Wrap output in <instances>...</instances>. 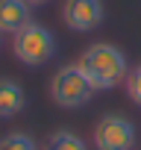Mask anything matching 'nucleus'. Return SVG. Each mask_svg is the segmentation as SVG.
<instances>
[{
	"label": "nucleus",
	"mask_w": 141,
	"mask_h": 150,
	"mask_svg": "<svg viewBox=\"0 0 141 150\" xmlns=\"http://www.w3.org/2000/svg\"><path fill=\"white\" fill-rule=\"evenodd\" d=\"M62 21L74 33H91L106 21V6L103 0H65Z\"/></svg>",
	"instance_id": "5"
},
{
	"label": "nucleus",
	"mask_w": 141,
	"mask_h": 150,
	"mask_svg": "<svg viewBox=\"0 0 141 150\" xmlns=\"http://www.w3.org/2000/svg\"><path fill=\"white\" fill-rule=\"evenodd\" d=\"M0 150H38V144L27 132H6L0 138Z\"/></svg>",
	"instance_id": "9"
},
{
	"label": "nucleus",
	"mask_w": 141,
	"mask_h": 150,
	"mask_svg": "<svg viewBox=\"0 0 141 150\" xmlns=\"http://www.w3.org/2000/svg\"><path fill=\"white\" fill-rule=\"evenodd\" d=\"M24 106H27V94H24L21 83L3 77L0 80V118H15Z\"/></svg>",
	"instance_id": "7"
},
{
	"label": "nucleus",
	"mask_w": 141,
	"mask_h": 150,
	"mask_svg": "<svg viewBox=\"0 0 141 150\" xmlns=\"http://www.w3.org/2000/svg\"><path fill=\"white\" fill-rule=\"evenodd\" d=\"M77 65L85 74V80L91 83L94 91H109V88L126 83V74H129L123 50L109 44V41H97V44L85 47Z\"/></svg>",
	"instance_id": "1"
},
{
	"label": "nucleus",
	"mask_w": 141,
	"mask_h": 150,
	"mask_svg": "<svg viewBox=\"0 0 141 150\" xmlns=\"http://www.w3.org/2000/svg\"><path fill=\"white\" fill-rule=\"evenodd\" d=\"M32 21V6L27 0H0V33H18Z\"/></svg>",
	"instance_id": "6"
},
{
	"label": "nucleus",
	"mask_w": 141,
	"mask_h": 150,
	"mask_svg": "<svg viewBox=\"0 0 141 150\" xmlns=\"http://www.w3.org/2000/svg\"><path fill=\"white\" fill-rule=\"evenodd\" d=\"M27 3H30V6H44L47 0H27Z\"/></svg>",
	"instance_id": "11"
},
{
	"label": "nucleus",
	"mask_w": 141,
	"mask_h": 150,
	"mask_svg": "<svg viewBox=\"0 0 141 150\" xmlns=\"http://www.w3.org/2000/svg\"><path fill=\"white\" fill-rule=\"evenodd\" d=\"M94 88L85 80L80 65H62L50 80V97L59 109H82L91 100Z\"/></svg>",
	"instance_id": "3"
},
{
	"label": "nucleus",
	"mask_w": 141,
	"mask_h": 150,
	"mask_svg": "<svg viewBox=\"0 0 141 150\" xmlns=\"http://www.w3.org/2000/svg\"><path fill=\"white\" fill-rule=\"evenodd\" d=\"M44 150H88V144H85L82 135L70 132V129H56V132L47 138Z\"/></svg>",
	"instance_id": "8"
},
{
	"label": "nucleus",
	"mask_w": 141,
	"mask_h": 150,
	"mask_svg": "<svg viewBox=\"0 0 141 150\" xmlns=\"http://www.w3.org/2000/svg\"><path fill=\"white\" fill-rule=\"evenodd\" d=\"M126 94L135 106H141V65L129 68V74H126Z\"/></svg>",
	"instance_id": "10"
},
{
	"label": "nucleus",
	"mask_w": 141,
	"mask_h": 150,
	"mask_svg": "<svg viewBox=\"0 0 141 150\" xmlns=\"http://www.w3.org/2000/svg\"><path fill=\"white\" fill-rule=\"evenodd\" d=\"M12 53H15V59L21 65L38 68V65H44V62L53 59V53H56V35L44 24L30 21L27 27H21L12 35Z\"/></svg>",
	"instance_id": "2"
},
{
	"label": "nucleus",
	"mask_w": 141,
	"mask_h": 150,
	"mask_svg": "<svg viewBox=\"0 0 141 150\" xmlns=\"http://www.w3.org/2000/svg\"><path fill=\"white\" fill-rule=\"evenodd\" d=\"M91 141L97 150H132L135 147V127L126 115L109 112L94 124Z\"/></svg>",
	"instance_id": "4"
}]
</instances>
